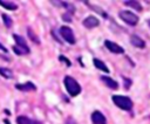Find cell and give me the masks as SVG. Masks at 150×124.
<instances>
[{"instance_id":"6","label":"cell","mask_w":150,"mask_h":124,"mask_svg":"<svg viewBox=\"0 0 150 124\" xmlns=\"http://www.w3.org/2000/svg\"><path fill=\"white\" fill-rule=\"evenodd\" d=\"M83 26L86 27V28H95V27H97L98 25H100V21H98V19H96L95 16H88V18H86L84 20H83Z\"/></svg>"},{"instance_id":"8","label":"cell","mask_w":150,"mask_h":124,"mask_svg":"<svg viewBox=\"0 0 150 124\" xmlns=\"http://www.w3.org/2000/svg\"><path fill=\"white\" fill-rule=\"evenodd\" d=\"M130 43L134 46V47H137V48H144L145 47V41H143L139 36L137 35H131L130 37Z\"/></svg>"},{"instance_id":"19","label":"cell","mask_w":150,"mask_h":124,"mask_svg":"<svg viewBox=\"0 0 150 124\" xmlns=\"http://www.w3.org/2000/svg\"><path fill=\"white\" fill-rule=\"evenodd\" d=\"M28 36H29V39L32 40V41H34L35 43H39L40 41H39V39L36 37V35H35V33L30 29V28H28Z\"/></svg>"},{"instance_id":"3","label":"cell","mask_w":150,"mask_h":124,"mask_svg":"<svg viewBox=\"0 0 150 124\" xmlns=\"http://www.w3.org/2000/svg\"><path fill=\"white\" fill-rule=\"evenodd\" d=\"M120 18L125 23H128L130 26H135L138 22V16L136 14H134L132 12H130V11H121L120 12Z\"/></svg>"},{"instance_id":"1","label":"cell","mask_w":150,"mask_h":124,"mask_svg":"<svg viewBox=\"0 0 150 124\" xmlns=\"http://www.w3.org/2000/svg\"><path fill=\"white\" fill-rule=\"evenodd\" d=\"M64 87L70 96H77L81 92V87L77 83V81L70 76L64 77Z\"/></svg>"},{"instance_id":"4","label":"cell","mask_w":150,"mask_h":124,"mask_svg":"<svg viewBox=\"0 0 150 124\" xmlns=\"http://www.w3.org/2000/svg\"><path fill=\"white\" fill-rule=\"evenodd\" d=\"M60 34H61V36H62L68 43H70V44H74V43H75V37H74L73 30H71L69 27L62 26V27L60 28Z\"/></svg>"},{"instance_id":"2","label":"cell","mask_w":150,"mask_h":124,"mask_svg":"<svg viewBox=\"0 0 150 124\" xmlns=\"http://www.w3.org/2000/svg\"><path fill=\"white\" fill-rule=\"evenodd\" d=\"M112 102L115 105H117L120 109L122 110H125V111H129L131 110L132 108V102L129 97H125V96H122V95H114L112 96Z\"/></svg>"},{"instance_id":"10","label":"cell","mask_w":150,"mask_h":124,"mask_svg":"<svg viewBox=\"0 0 150 124\" xmlns=\"http://www.w3.org/2000/svg\"><path fill=\"white\" fill-rule=\"evenodd\" d=\"M15 88L21 91H34L36 89V87L32 82H26L25 84H16Z\"/></svg>"},{"instance_id":"5","label":"cell","mask_w":150,"mask_h":124,"mask_svg":"<svg viewBox=\"0 0 150 124\" xmlns=\"http://www.w3.org/2000/svg\"><path fill=\"white\" fill-rule=\"evenodd\" d=\"M104 46H105L111 53H114V54H123V53H124V49H123L121 46H118L117 43L112 42V41L105 40V41H104Z\"/></svg>"},{"instance_id":"12","label":"cell","mask_w":150,"mask_h":124,"mask_svg":"<svg viewBox=\"0 0 150 124\" xmlns=\"http://www.w3.org/2000/svg\"><path fill=\"white\" fill-rule=\"evenodd\" d=\"M16 123L18 124H41L40 122L38 120H32L29 119L28 117H25V116H19L16 118Z\"/></svg>"},{"instance_id":"7","label":"cell","mask_w":150,"mask_h":124,"mask_svg":"<svg viewBox=\"0 0 150 124\" xmlns=\"http://www.w3.org/2000/svg\"><path fill=\"white\" fill-rule=\"evenodd\" d=\"M91 120L94 124H107V119L100 111H94L91 113Z\"/></svg>"},{"instance_id":"13","label":"cell","mask_w":150,"mask_h":124,"mask_svg":"<svg viewBox=\"0 0 150 124\" xmlns=\"http://www.w3.org/2000/svg\"><path fill=\"white\" fill-rule=\"evenodd\" d=\"M94 66H95L97 69L102 70V71L109 73V69H108V67L104 64V62H102V61H101V60H98V58H94Z\"/></svg>"},{"instance_id":"11","label":"cell","mask_w":150,"mask_h":124,"mask_svg":"<svg viewBox=\"0 0 150 124\" xmlns=\"http://www.w3.org/2000/svg\"><path fill=\"white\" fill-rule=\"evenodd\" d=\"M13 39L15 40V42H16V46H18V47L23 48V49H26V50H29V48L27 47L26 41H25V39H23L22 36L18 35V34H13Z\"/></svg>"},{"instance_id":"14","label":"cell","mask_w":150,"mask_h":124,"mask_svg":"<svg viewBox=\"0 0 150 124\" xmlns=\"http://www.w3.org/2000/svg\"><path fill=\"white\" fill-rule=\"evenodd\" d=\"M0 5L2 7H5L6 9H9V11H15L18 8V6L14 2H11V1H2V0H0Z\"/></svg>"},{"instance_id":"21","label":"cell","mask_w":150,"mask_h":124,"mask_svg":"<svg viewBox=\"0 0 150 124\" xmlns=\"http://www.w3.org/2000/svg\"><path fill=\"white\" fill-rule=\"evenodd\" d=\"M0 49H1V50H2L4 53H7V49H6V48H5V47H4V46H2L1 43H0Z\"/></svg>"},{"instance_id":"22","label":"cell","mask_w":150,"mask_h":124,"mask_svg":"<svg viewBox=\"0 0 150 124\" xmlns=\"http://www.w3.org/2000/svg\"><path fill=\"white\" fill-rule=\"evenodd\" d=\"M149 26H150V22H149Z\"/></svg>"},{"instance_id":"9","label":"cell","mask_w":150,"mask_h":124,"mask_svg":"<svg viewBox=\"0 0 150 124\" xmlns=\"http://www.w3.org/2000/svg\"><path fill=\"white\" fill-rule=\"evenodd\" d=\"M101 81H102L107 87H109V88H111V89H117V88H118V83H117L116 81H114L112 78L108 77V76H101Z\"/></svg>"},{"instance_id":"18","label":"cell","mask_w":150,"mask_h":124,"mask_svg":"<svg viewBox=\"0 0 150 124\" xmlns=\"http://www.w3.org/2000/svg\"><path fill=\"white\" fill-rule=\"evenodd\" d=\"M2 20H4V23L7 28H9L12 26V19L7 15V14H2Z\"/></svg>"},{"instance_id":"20","label":"cell","mask_w":150,"mask_h":124,"mask_svg":"<svg viewBox=\"0 0 150 124\" xmlns=\"http://www.w3.org/2000/svg\"><path fill=\"white\" fill-rule=\"evenodd\" d=\"M59 60H60V61H63V62L66 63V66H67V67H70V66H71V62H70L67 57H64V56H62V55H61V56H59Z\"/></svg>"},{"instance_id":"15","label":"cell","mask_w":150,"mask_h":124,"mask_svg":"<svg viewBox=\"0 0 150 124\" xmlns=\"http://www.w3.org/2000/svg\"><path fill=\"white\" fill-rule=\"evenodd\" d=\"M124 4L127 6H130L132 8H135L136 11H142V6L138 1H134V0H128V1H124Z\"/></svg>"},{"instance_id":"16","label":"cell","mask_w":150,"mask_h":124,"mask_svg":"<svg viewBox=\"0 0 150 124\" xmlns=\"http://www.w3.org/2000/svg\"><path fill=\"white\" fill-rule=\"evenodd\" d=\"M0 75L4 76L5 78H11V77H13L12 70L8 69V68H4V67H0Z\"/></svg>"},{"instance_id":"17","label":"cell","mask_w":150,"mask_h":124,"mask_svg":"<svg viewBox=\"0 0 150 124\" xmlns=\"http://www.w3.org/2000/svg\"><path fill=\"white\" fill-rule=\"evenodd\" d=\"M13 50H14V53L18 54V55H22V54H28V53H29V50H26V49H23V48L18 47V46H14V47H13Z\"/></svg>"}]
</instances>
